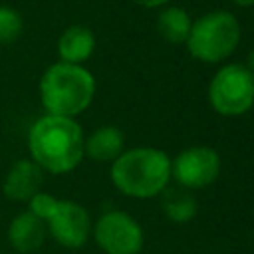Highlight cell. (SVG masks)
<instances>
[{"label":"cell","instance_id":"1","mask_svg":"<svg viewBox=\"0 0 254 254\" xmlns=\"http://www.w3.org/2000/svg\"><path fill=\"white\" fill-rule=\"evenodd\" d=\"M83 131L73 117H40L28 133L32 161L48 173L62 175L73 171L83 159Z\"/></svg>","mask_w":254,"mask_h":254},{"label":"cell","instance_id":"2","mask_svg":"<svg viewBox=\"0 0 254 254\" xmlns=\"http://www.w3.org/2000/svg\"><path fill=\"white\" fill-rule=\"evenodd\" d=\"M171 179V159L153 147L123 151L111 165L113 185L127 196L151 198L161 194Z\"/></svg>","mask_w":254,"mask_h":254},{"label":"cell","instance_id":"3","mask_svg":"<svg viewBox=\"0 0 254 254\" xmlns=\"http://www.w3.org/2000/svg\"><path fill=\"white\" fill-rule=\"evenodd\" d=\"M93 95L95 79L79 64L58 62L40 79V99L50 115L75 117L91 105Z\"/></svg>","mask_w":254,"mask_h":254},{"label":"cell","instance_id":"4","mask_svg":"<svg viewBox=\"0 0 254 254\" xmlns=\"http://www.w3.org/2000/svg\"><path fill=\"white\" fill-rule=\"evenodd\" d=\"M240 34V24L234 14L214 10L192 22L185 44L194 60L218 64L238 48Z\"/></svg>","mask_w":254,"mask_h":254},{"label":"cell","instance_id":"5","mask_svg":"<svg viewBox=\"0 0 254 254\" xmlns=\"http://www.w3.org/2000/svg\"><path fill=\"white\" fill-rule=\"evenodd\" d=\"M208 99L224 117L244 115L254 105V75L242 64L222 65L210 79Z\"/></svg>","mask_w":254,"mask_h":254},{"label":"cell","instance_id":"6","mask_svg":"<svg viewBox=\"0 0 254 254\" xmlns=\"http://www.w3.org/2000/svg\"><path fill=\"white\" fill-rule=\"evenodd\" d=\"M95 242L105 254H137L143 248V230L131 214L109 210L95 222Z\"/></svg>","mask_w":254,"mask_h":254},{"label":"cell","instance_id":"7","mask_svg":"<svg viewBox=\"0 0 254 254\" xmlns=\"http://www.w3.org/2000/svg\"><path fill=\"white\" fill-rule=\"evenodd\" d=\"M220 173V157L210 147H189L171 161V177L183 189H202Z\"/></svg>","mask_w":254,"mask_h":254},{"label":"cell","instance_id":"8","mask_svg":"<svg viewBox=\"0 0 254 254\" xmlns=\"http://www.w3.org/2000/svg\"><path fill=\"white\" fill-rule=\"evenodd\" d=\"M46 226L62 246L79 248L89 236L91 220L81 204L73 200H58L54 212L46 220Z\"/></svg>","mask_w":254,"mask_h":254},{"label":"cell","instance_id":"9","mask_svg":"<svg viewBox=\"0 0 254 254\" xmlns=\"http://www.w3.org/2000/svg\"><path fill=\"white\" fill-rule=\"evenodd\" d=\"M42 187V169L32 159H20L4 179V194L12 200H30Z\"/></svg>","mask_w":254,"mask_h":254},{"label":"cell","instance_id":"10","mask_svg":"<svg viewBox=\"0 0 254 254\" xmlns=\"http://www.w3.org/2000/svg\"><path fill=\"white\" fill-rule=\"evenodd\" d=\"M46 222L42 218H38L36 214H32L30 210L28 212H20L12 222H10V228H8V240L10 244L22 252V254H28V252H34L38 250L42 244H44V238H46Z\"/></svg>","mask_w":254,"mask_h":254},{"label":"cell","instance_id":"11","mask_svg":"<svg viewBox=\"0 0 254 254\" xmlns=\"http://www.w3.org/2000/svg\"><path fill=\"white\" fill-rule=\"evenodd\" d=\"M95 50V36L85 26H69L58 40V54L65 64H83Z\"/></svg>","mask_w":254,"mask_h":254},{"label":"cell","instance_id":"12","mask_svg":"<svg viewBox=\"0 0 254 254\" xmlns=\"http://www.w3.org/2000/svg\"><path fill=\"white\" fill-rule=\"evenodd\" d=\"M123 143H125V137L121 129L113 125H103L85 139L83 153L93 161L107 163V161H115L123 153Z\"/></svg>","mask_w":254,"mask_h":254},{"label":"cell","instance_id":"13","mask_svg":"<svg viewBox=\"0 0 254 254\" xmlns=\"http://www.w3.org/2000/svg\"><path fill=\"white\" fill-rule=\"evenodd\" d=\"M161 204L163 210L167 214L169 220L177 222V224H185L190 222L196 216L198 210V202L192 196V192L189 189H165L163 196H161Z\"/></svg>","mask_w":254,"mask_h":254},{"label":"cell","instance_id":"14","mask_svg":"<svg viewBox=\"0 0 254 254\" xmlns=\"http://www.w3.org/2000/svg\"><path fill=\"white\" fill-rule=\"evenodd\" d=\"M190 26H192V20L185 8L167 6L159 12L157 30L169 44H185L189 38Z\"/></svg>","mask_w":254,"mask_h":254},{"label":"cell","instance_id":"15","mask_svg":"<svg viewBox=\"0 0 254 254\" xmlns=\"http://www.w3.org/2000/svg\"><path fill=\"white\" fill-rule=\"evenodd\" d=\"M24 30V20L12 6H0V44H12Z\"/></svg>","mask_w":254,"mask_h":254},{"label":"cell","instance_id":"16","mask_svg":"<svg viewBox=\"0 0 254 254\" xmlns=\"http://www.w3.org/2000/svg\"><path fill=\"white\" fill-rule=\"evenodd\" d=\"M58 204V198L48 194V192H36L32 198H30V212L36 214L38 218H42L44 222L50 218V214L54 212Z\"/></svg>","mask_w":254,"mask_h":254},{"label":"cell","instance_id":"17","mask_svg":"<svg viewBox=\"0 0 254 254\" xmlns=\"http://www.w3.org/2000/svg\"><path fill=\"white\" fill-rule=\"evenodd\" d=\"M133 2L143 8H159V6H167L171 0H133Z\"/></svg>","mask_w":254,"mask_h":254},{"label":"cell","instance_id":"18","mask_svg":"<svg viewBox=\"0 0 254 254\" xmlns=\"http://www.w3.org/2000/svg\"><path fill=\"white\" fill-rule=\"evenodd\" d=\"M246 69L254 75V50L248 52V58H246Z\"/></svg>","mask_w":254,"mask_h":254},{"label":"cell","instance_id":"19","mask_svg":"<svg viewBox=\"0 0 254 254\" xmlns=\"http://www.w3.org/2000/svg\"><path fill=\"white\" fill-rule=\"evenodd\" d=\"M234 4H238V6H252L254 4V0H232Z\"/></svg>","mask_w":254,"mask_h":254}]
</instances>
